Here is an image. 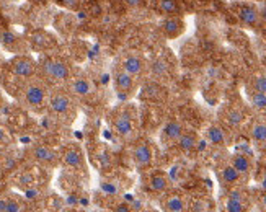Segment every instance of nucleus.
Masks as SVG:
<instances>
[{"label": "nucleus", "mask_w": 266, "mask_h": 212, "mask_svg": "<svg viewBox=\"0 0 266 212\" xmlns=\"http://www.w3.org/2000/svg\"><path fill=\"white\" fill-rule=\"evenodd\" d=\"M30 43L38 51H49L56 46V39L51 36L49 33L40 30V31H35L33 35H31Z\"/></svg>", "instance_id": "obj_23"}, {"label": "nucleus", "mask_w": 266, "mask_h": 212, "mask_svg": "<svg viewBox=\"0 0 266 212\" xmlns=\"http://www.w3.org/2000/svg\"><path fill=\"white\" fill-rule=\"evenodd\" d=\"M119 67L122 70H126L127 74H131L132 77L139 78L147 72V62H146V59L139 54H127L122 59Z\"/></svg>", "instance_id": "obj_15"}, {"label": "nucleus", "mask_w": 266, "mask_h": 212, "mask_svg": "<svg viewBox=\"0 0 266 212\" xmlns=\"http://www.w3.org/2000/svg\"><path fill=\"white\" fill-rule=\"evenodd\" d=\"M251 207V197L250 193L242 186L230 188L227 191L224 212H250Z\"/></svg>", "instance_id": "obj_4"}, {"label": "nucleus", "mask_w": 266, "mask_h": 212, "mask_svg": "<svg viewBox=\"0 0 266 212\" xmlns=\"http://www.w3.org/2000/svg\"><path fill=\"white\" fill-rule=\"evenodd\" d=\"M229 163L238 171L240 175L243 176V180L250 178L251 171H253V162H251V158L248 155H245V154H233L230 157Z\"/></svg>", "instance_id": "obj_21"}, {"label": "nucleus", "mask_w": 266, "mask_h": 212, "mask_svg": "<svg viewBox=\"0 0 266 212\" xmlns=\"http://www.w3.org/2000/svg\"><path fill=\"white\" fill-rule=\"evenodd\" d=\"M246 88L253 91H259V93H266V74H255L250 80Z\"/></svg>", "instance_id": "obj_29"}, {"label": "nucleus", "mask_w": 266, "mask_h": 212, "mask_svg": "<svg viewBox=\"0 0 266 212\" xmlns=\"http://www.w3.org/2000/svg\"><path fill=\"white\" fill-rule=\"evenodd\" d=\"M30 154H31V158H33L38 165L46 167V168H54L61 162V154H57L53 147L44 145V144L35 145V147L31 149Z\"/></svg>", "instance_id": "obj_8"}, {"label": "nucleus", "mask_w": 266, "mask_h": 212, "mask_svg": "<svg viewBox=\"0 0 266 212\" xmlns=\"http://www.w3.org/2000/svg\"><path fill=\"white\" fill-rule=\"evenodd\" d=\"M131 158L138 170H149L155 160V150L152 144L147 141H141L139 144H136L131 152Z\"/></svg>", "instance_id": "obj_6"}, {"label": "nucleus", "mask_w": 266, "mask_h": 212, "mask_svg": "<svg viewBox=\"0 0 266 212\" xmlns=\"http://www.w3.org/2000/svg\"><path fill=\"white\" fill-rule=\"evenodd\" d=\"M0 212H7V196H0Z\"/></svg>", "instance_id": "obj_38"}, {"label": "nucleus", "mask_w": 266, "mask_h": 212, "mask_svg": "<svg viewBox=\"0 0 266 212\" xmlns=\"http://www.w3.org/2000/svg\"><path fill=\"white\" fill-rule=\"evenodd\" d=\"M54 2L67 10H79V7L82 4V0H54Z\"/></svg>", "instance_id": "obj_31"}, {"label": "nucleus", "mask_w": 266, "mask_h": 212, "mask_svg": "<svg viewBox=\"0 0 266 212\" xmlns=\"http://www.w3.org/2000/svg\"><path fill=\"white\" fill-rule=\"evenodd\" d=\"M9 139H10V136H9L7 129H5V128H2V126H0V145H2V144H5V142H9Z\"/></svg>", "instance_id": "obj_35"}, {"label": "nucleus", "mask_w": 266, "mask_h": 212, "mask_svg": "<svg viewBox=\"0 0 266 212\" xmlns=\"http://www.w3.org/2000/svg\"><path fill=\"white\" fill-rule=\"evenodd\" d=\"M207 207H209V204H207V201L204 199H201V201H196L191 206V210L193 212H211V210H207Z\"/></svg>", "instance_id": "obj_32"}, {"label": "nucleus", "mask_w": 266, "mask_h": 212, "mask_svg": "<svg viewBox=\"0 0 266 212\" xmlns=\"http://www.w3.org/2000/svg\"><path fill=\"white\" fill-rule=\"evenodd\" d=\"M22 103L33 113H43L48 108L49 100V90L46 87V82L38 80V78H28L25 80L23 87L20 90Z\"/></svg>", "instance_id": "obj_2"}, {"label": "nucleus", "mask_w": 266, "mask_h": 212, "mask_svg": "<svg viewBox=\"0 0 266 212\" xmlns=\"http://www.w3.org/2000/svg\"><path fill=\"white\" fill-rule=\"evenodd\" d=\"M206 137L214 147H224V145H227V132L222 126H219V124L209 126L206 131Z\"/></svg>", "instance_id": "obj_25"}, {"label": "nucleus", "mask_w": 266, "mask_h": 212, "mask_svg": "<svg viewBox=\"0 0 266 212\" xmlns=\"http://www.w3.org/2000/svg\"><path fill=\"white\" fill-rule=\"evenodd\" d=\"M38 74L53 85H67L74 77L70 64L59 56H43L38 62Z\"/></svg>", "instance_id": "obj_1"}, {"label": "nucleus", "mask_w": 266, "mask_h": 212, "mask_svg": "<svg viewBox=\"0 0 266 212\" xmlns=\"http://www.w3.org/2000/svg\"><path fill=\"white\" fill-rule=\"evenodd\" d=\"M113 212H131V207L127 206L126 202H119V204H116Z\"/></svg>", "instance_id": "obj_34"}, {"label": "nucleus", "mask_w": 266, "mask_h": 212, "mask_svg": "<svg viewBox=\"0 0 266 212\" xmlns=\"http://www.w3.org/2000/svg\"><path fill=\"white\" fill-rule=\"evenodd\" d=\"M114 132L122 139H127L134 134V119L127 111H118L111 119Z\"/></svg>", "instance_id": "obj_14"}, {"label": "nucleus", "mask_w": 266, "mask_h": 212, "mask_svg": "<svg viewBox=\"0 0 266 212\" xmlns=\"http://www.w3.org/2000/svg\"><path fill=\"white\" fill-rule=\"evenodd\" d=\"M61 162L64 167H67L70 170H83L85 168V157L79 145H67L61 152Z\"/></svg>", "instance_id": "obj_11"}, {"label": "nucleus", "mask_w": 266, "mask_h": 212, "mask_svg": "<svg viewBox=\"0 0 266 212\" xmlns=\"http://www.w3.org/2000/svg\"><path fill=\"white\" fill-rule=\"evenodd\" d=\"M64 212H83V210H79V209H67V210H64Z\"/></svg>", "instance_id": "obj_42"}, {"label": "nucleus", "mask_w": 266, "mask_h": 212, "mask_svg": "<svg viewBox=\"0 0 266 212\" xmlns=\"http://www.w3.org/2000/svg\"><path fill=\"white\" fill-rule=\"evenodd\" d=\"M219 180H220V183L224 184V186H227L230 189V188L240 186L242 181H243V176L240 175L229 162H227L225 165H222V167L219 168Z\"/></svg>", "instance_id": "obj_19"}, {"label": "nucleus", "mask_w": 266, "mask_h": 212, "mask_svg": "<svg viewBox=\"0 0 266 212\" xmlns=\"http://www.w3.org/2000/svg\"><path fill=\"white\" fill-rule=\"evenodd\" d=\"M250 139L256 145L266 142V119H255L250 126Z\"/></svg>", "instance_id": "obj_26"}, {"label": "nucleus", "mask_w": 266, "mask_h": 212, "mask_svg": "<svg viewBox=\"0 0 266 212\" xmlns=\"http://www.w3.org/2000/svg\"><path fill=\"white\" fill-rule=\"evenodd\" d=\"M31 4H35V5H43V4H46L48 0H30Z\"/></svg>", "instance_id": "obj_41"}, {"label": "nucleus", "mask_w": 266, "mask_h": 212, "mask_svg": "<svg viewBox=\"0 0 266 212\" xmlns=\"http://www.w3.org/2000/svg\"><path fill=\"white\" fill-rule=\"evenodd\" d=\"M185 124L180 121L178 118H172L168 119V121L165 123V126L162 128V132H160V141L164 145H175L177 144V141L180 139V136L183 134L185 131Z\"/></svg>", "instance_id": "obj_12"}, {"label": "nucleus", "mask_w": 266, "mask_h": 212, "mask_svg": "<svg viewBox=\"0 0 266 212\" xmlns=\"http://www.w3.org/2000/svg\"><path fill=\"white\" fill-rule=\"evenodd\" d=\"M160 31L162 35L168 39H175L183 35L185 31V22L181 17H165L160 22Z\"/></svg>", "instance_id": "obj_16"}, {"label": "nucleus", "mask_w": 266, "mask_h": 212, "mask_svg": "<svg viewBox=\"0 0 266 212\" xmlns=\"http://www.w3.org/2000/svg\"><path fill=\"white\" fill-rule=\"evenodd\" d=\"M246 96H248V101L253 110H256L259 113H266V93H259V91H253L250 88H246Z\"/></svg>", "instance_id": "obj_27"}, {"label": "nucleus", "mask_w": 266, "mask_h": 212, "mask_svg": "<svg viewBox=\"0 0 266 212\" xmlns=\"http://www.w3.org/2000/svg\"><path fill=\"white\" fill-rule=\"evenodd\" d=\"M7 212H25V204L20 197L7 196Z\"/></svg>", "instance_id": "obj_30"}, {"label": "nucleus", "mask_w": 266, "mask_h": 212, "mask_svg": "<svg viewBox=\"0 0 266 212\" xmlns=\"http://www.w3.org/2000/svg\"><path fill=\"white\" fill-rule=\"evenodd\" d=\"M160 209L162 212H186L188 210L186 196L180 193V191L168 189L160 199Z\"/></svg>", "instance_id": "obj_10"}, {"label": "nucleus", "mask_w": 266, "mask_h": 212, "mask_svg": "<svg viewBox=\"0 0 266 212\" xmlns=\"http://www.w3.org/2000/svg\"><path fill=\"white\" fill-rule=\"evenodd\" d=\"M144 212H157V210H154V209H146Z\"/></svg>", "instance_id": "obj_43"}, {"label": "nucleus", "mask_w": 266, "mask_h": 212, "mask_svg": "<svg viewBox=\"0 0 266 212\" xmlns=\"http://www.w3.org/2000/svg\"><path fill=\"white\" fill-rule=\"evenodd\" d=\"M259 207L263 209V212H266V191L259 194Z\"/></svg>", "instance_id": "obj_37"}, {"label": "nucleus", "mask_w": 266, "mask_h": 212, "mask_svg": "<svg viewBox=\"0 0 266 212\" xmlns=\"http://www.w3.org/2000/svg\"><path fill=\"white\" fill-rule=\"evenodd\" d=\"M222 119H224V123L229 126V128L237 129L245 123L246 115H245V111L240 108V106H229V108H225L224 115H222Z\"/></svg>", "instance_id": "obj_22"}, {"label": "nucleus", "mask_w": 266, "mask_h": 212, "mask_svg": "<svg viewBox=\"0 0 266 212\" xmlns=\"http://www.w3.org/2000/svg\"><path fill=\"white\" fill-rule=\"evenodd\" d=\"M113 82H114L116 93H118V96L122 98V100H127L129 96L134 95L136 77H132L131 74H127L126 70H122L121 67L114 69V72H113Z\"/></svg>", "instance_id": "obj_9"}, {"label": "nucleus", "mask_w": 266, "mask_h": 212, "mask_svg": "<svg viewBox=\"0 0 266 212\" xmlns=\"http://www.w3.org/2000/svg\"><path fill=\"white\" fill-rule=\"evenodd\" d=\"M0 43L5 49H9L10 52H17V54H23V49L27 48L23 39L15 35L12 30H0Z\"/></svg>", "instance_id": "obj_18"}, {"label": "nucleus", "mask_w": 266, "mask_h": 212, "mask_svg": "<svg viewBox=\"0 0 266 212\" xmlns=\"http://www.w3.org/2000/svg\"><path fill=\"white\" fill-rule=\"evenodd\" d=\"M175 145H177V147L180 149V152H183V154H191V152L196 150L198 145H199L198 132L193 131V129H185L183 134L180 136V139Z\"/></svg>", "instance_id": "obj_20"}, {"label": "nucleus", "mask_w": 266, "mask_h": 212, "mask_svg": "<svg viewBox=\"0 0 266 212\" xmlns=\"http://www.w3.org/2000/svg\"><path fill=\"white\" fill-rule=\"evenodd\" d=\"M235 15L240 20V23L250 28H256L261 26V20H259V9H256L251 4H238L235 7Z\"/></svg>", "instance_id": "obj_13"}, {"label": "nucleus", "mask_w": 266, "mask_h": 212, "mask_svg": "<svg viewBox=\"0 0 266 212\" xmlns=\"http://www.w3.org/2000/svg\"><path fill=\"white\" fill-rule=\"evenodd\" d=\"M259 20H261V25L266 26V5L259 10Z\"/></svg>", "instance_id": "obj_39"}, {"label": "nucleus", "mask_w": 266, "mask_h": 212, "mask_svg": "<svg viewBox=\"0 0 266 212\" xmlns=\"http://www.w3.org/2000/svg\"><path fill=\"white\" fill-rule=\"evenodd\" d=\"M15 184L23 191H30L36 186V176L31 173V171H23V173L18 175Z\"/></svg>", "instance_id": "obj_28"}, {"label": "nucleus", "mask_w": 266, "mask_h": 212, "mask_svg": "<svg viewBox=\"0 0 266 212\" xmlns=\"http://www.w3.org/2000/svg\"><path fill=\"white\" fill-rule=\"evenodd\" d=\"M9 69L15 77L23 78V80H28V78L36 77L38 62H35V59H31L27 54H17L9 62Z\"/></svg>", "instance_id": "obj_5"}, {"label": "nucleus", "mask_w": 266, "mask_h": 212, "mask_svg": "<svg viewBox=\"0 0 266 212\" xmlns=\"http://www.w3.org/2000/svg\"><path fill=\"white\" fill-rule=\"evenodd\" d=\"M48 110L59 121L70 123L75 119V101L67 88H56L49 91Z\"/></svg>", "instance_id": "obj_3"}, {"label": "nucleus", "mask_w": 266, "mask_h": 212, "mask_svg": "<svg viewBox=\"0 0 266 212\" xmlns=\"http://www.w3.org/2000/svg\"><path fill=\"white\" fill-rule=\"evenodd\" d=\"M157 12L164 17H181L183 15V5L180 0H159Z\"/></svg>", "instance_id": "obj_24"}, {"label": "nucleus", "mask_w": 266, "mask_h": 212, "mask_svg": "<svg viewBox=\"0 0 266 212\" xmlns=\"http://www.w3.org/2000/svg\"><path fill=\"white\" fill-rule=\"evenodd\" d=\"M67 87V91L74 98H90L95 95V83L90 77L87 75H77V77H72L69 80V83L66 85Z\"/></svg>", "instance_id": "obj_7"}, {"label": "nucleus", "mask_w": 266, "mask_h": 212, "mask_svg": "<svg viewBox=\"0 0 266 212\" xmlns=\"http://www.w3.org/2000/svg\"><path fill=\"white\" fill-rule=\"evenodd\" d=\"M124 4L127 7H131V9H138L142 4H144V0H124Z\"/></svg>", "instance_id": "obj_36"}, {"label": "nucleus", "mask_w": 266, "mask_h": 212, "mask_svg": "<svg viewBox=\"0 0 266 212\" xmlns=\"http://www.w3.org/2000/svg\"><path fill=\"white\" fill-rule=\"evenodd\" d=\"M103 189H105V193L108 196H116V194H118V186H116V184L105 183V184H103Z\"/></svg>", "instance_id": "obj_33"}, {"label": "nucleus", "mask_w": 266, "mask_h": 212, "mask_svg": "<svg viewBox=\"0 0 266 212\" xmlns=\"http://www.w3.org/2000/svg\"><path fill=\"white\" fill-rule=\"evenodd\" d=\"M147 188H149V191H152V193L164 194L168 189H172L170 176H168L167 173H164V171H154V173L149 175Z\"/></svg>", "instance_id": "obj_17"}, {"label": "nucleus", "mask_w": 266, "mask_h": 212, "mask_svg": "<svg viewBox=\"0 0 266 212\" xmlns=\"http://www.w3.org/2000/svg\"><path fill=\"white\" fill-rule=\"evenodd\" d=\"M259 152H261V157H263V160L266 162V142L259 145Z\"/></svg>", "instance_id": "obj_40"}]
</instances>
